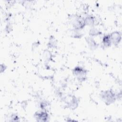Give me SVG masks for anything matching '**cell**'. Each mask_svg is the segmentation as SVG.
I'll list each match as a JSON object with an SVG mask.
<instances>
[{"instance_id":"obj_4","label":"cell","mask_w":122,"mask_h":122,"mask_svg":"<svg viewBox=\"0 0 122 122\" xmlns=\"http://www.w3.org/2000/svg\"><path fill=\"white\" fill-rule=\"evenodd\" d=\"M37 118H39V121H46L47 118V114L46 112H41L37 114Z\"/></svg>"},{"instance_id":"obj_1","label":"cell","mask_w":122,"mask_h":122,"mask_svg":"<svg viewBox=\"0 0 122 122\" xmlns=\"http://www.w3.org/2000/svg\"><path fill=\"white\" fill-rule=\"evenodd\" d=\"M102 98L107 103H112L114 101V94L111 91H106L102 95Z\"/></svg>"},{"instance_id":"obj_3","label":"cell","mask_w":122,"mask_h":122,"mask_svg":"<svg viewBox=\"0 0 122 122\" xmlns=\"http://www.w3.org/2000/svg\"><path fill=\"white\" fill-rule=\"evenodd\" d=\"M111 42L116 44L119 42L121 40V35L118 32H114L110 35Z\"/></svg>"},{"instance_id":"obj_2","label":"cell","mask_w":122,"mask_h":122,"mask_svg":"<svg viewBox=\"0 0 122 122\" xmlns=\"http://www.w3.org/2000/svg\"><path fill=\"white\" fill-rule=\"evenodd\" d=\"M73 72L75 75L78 77V78L80 79V80H84V77H85L86 72L81 67H76L74 69Z\"/></svg>"},{"instance_id":"obj_5","label":"cell","mask_w":122,"mask_h":122,"mask_svg":"<svg viewBox=\"0 0 122 122\" xmlns=\"http://www.w3.org/2000/svg\"><path fill=\"white\" fill-rule=\"evenodd\" d=\"M102 41L105 46H110L111 44V41L110 36L107 35V36H104L103 39Z\"/></svg>"},{"instance_id":"obj_6","label":"cell","mask_w":122,"mask_h":122,"mask_svg":"<svg viewBox=\"0 0 122 122\" xmlns=\"http://www.w3.org/2000/svg\"><path fill=\"white\" fill-rule=\"evenodd\" d=\"M93 19L92 17L91 16H90V17H87L86 20H85V23H87L88 24H93Z\"/></svg>"}]
</instances>
